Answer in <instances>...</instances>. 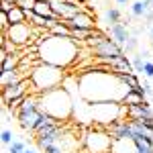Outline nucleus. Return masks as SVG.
I'll use <instances>...</instances> for the list:
<instances>
[{
	"label": "nucleus",
	"mask_w": 153,
	"mask_h": 153,
	"mask_svg": "<svg viewBox=\"0 0 153 153\" xmlns=\"http://www.w3.org/2000/svg\"><path fill=\"white\" fill-rule=\"evenodd\" d=\"M118 78H120V82L125 84V86H129L131 90H137V88L141 86L139 78H137V74H120Z\"/></svg>",
	"instance_id": "obj_20"
},
{
	"label": "nucleus",
	"mask_w": 153,
	"mask_h": 153,
	"mask_svg": "<svg viewBox=\"0 0 153 153\" xmlns=\"http://www.w3.org/2000/svg\"><path fill=\"white\" fill-rule=\"evenodd\" d=\"M120 10L118 8H106L104 10V21H106V25L108 27H112V25H117V23H120Z\"/></svg>",
	"instance_id": "obj_22"
},
{
	"label": "nucleus",
	"mask_w": 153,
	"mask_h": 153,
	"mask_svg": "<svg viewBox=\"0 0 153 153\" xmlns=\"http://www.w3.org/2000/svg\"><path fill=\"white\" fill-rule=\"evenodd\" d=\"M19 6H21L23 10H35L37 0H21V2H19Z\"/></svg>",
	"instance_id": "obj_27"
},
{
	"label": "nucleus",
	"mask_w": 153,
	"mask_h": 153,
	"mask_svg": "<svg viewBox=\"0 0 153 153\" xmlns=\"http://www.w3.org/2000/svg\"><path fill=\"white\" fill-rule=\"evenodd\" d=\"M55 123H57V118H53V117H49V114H45V112H43V117H41V120H39V125H37L35 127V131H33V133H41V131L43 129H47V127H51V125H55Z\"/></svg>",
	"instance_id": "obj_23"
},
{
	"label": "nucleus",
	"mask_w": 153,
	"mask_h": 153,
	"mask_svg": "<svg viewBox=\"0 0 153 153\" xmlns=\"http://www.w3.org/2000/svg\"><path fill=\"white\" fill-rule=\"evenodd\" d=\"M133 70H135V74H143V70H145V59L141 57V55H133Z\"/></svg>",
	"instance_id": "obj_25"
},
{
	"label": "nucleus",
	"mask_w": 153,
	"mask_h": 153,
	"mask_svg": "<svg viewBox=\"0 0 153 153\" xmlns=\"http://www.w3.org/2000/svg\"><path fill=\"white\" fill-rule=\"evenodd\" d=\"M151 106H153V98H151Z\"/></svg>",
	"instance_id": "obj_35"
},
{
	"label": "nucleus",
	"mask_w": 153,
	"mask_h": 153,
	"mask_svg": "<svg viewBox=\"0 0 153 153\" xmlns=\"http://www.w3.org/2000/svg\"><path fill=\"white\" fill-rule=\"evenodd\" d=\"M6 37L10 39L16 47H27V45L35 39V37H33V27L29 23L12 25L10 29H8V33H6Z\"/></svg>",
	"instance_id": "obj_8"
},
{
	"label": "nucleus",
	"mask_w": 153,
	"mask_h": 153,
	"mask_svg": "<svg viewBox=\"0 0 153 153\" xmlns=\"http://www.w3.org/2000/svg\"><path fill=\"white\" fill-rule=\"evenodd\" d=\"M6 2H10V4H19L21 0H6Z\"/></svg>",
	"instance_id": "obj_33"
},
{
	"label": "nucleus",
	"mask_w": 153,
	"mask_h": 153,
	"mask_svg": "<svg viewBox=\"0 0 153 153\" xmlns=\"http://www.w3.org/2000/svg\"><path fill=\"white\" fill-rule=\"evenodd\" d=\"M110 153H139L135 139H112Z\"/></svg>",
	"instance_id": "obj_13"
},
{
	"label": "nucleus",
	"mask_w": 153,
	"mask_h": 153,
	"mask_svg": "<svg viewBox=\"0 0 153 153\" xmlns=\"http://www.w3.org/2000/svg\"><path fill=\"white\" fill-rule=\"evenodd\" d=\"M137 45H139V39L131 35V37H129V41L125 43V47H123V49H125V51H135V49H137Z\"/></svg>",
	"instance_id": "obj_26"
},
{
	"label": "nucleus",
	"mask_w": 153,
	"mask_h": 153,
	"mask_svg": "<svg viewBox=\"0 0 153 153\" xmlns=\"http://www.w3.org/2000/svg\"><path fill=\"white\" fill-rule=\"evenodd\" d=\"M147 102V96L141 94V92H135V90H131L129 94L123 98V102L120 104H125V106H133V104H145Z\"/></svg>",
	"instance_id": "obj_16"
},
{
	"label": "nucleus",
	"mask_w": 153,
	"mask_h": 153,
	"mask_svg": "<svg viewBox=\"0 0 153 153\" xmlns=\"http://www.w3.org/2000/svg\"><path fill=\"white\" fill-rule=\"evenodd\" d=\"M106 131H108V135L112 139H133L129 120H114V123H110L106 127Z\"/></svg>",
	"instance_id": "obj_9"
},
{
	"label": "nucleus",
	"mask_w": 153,
	"mask_h": 153,
	"mask_svg": "<svg viewBox=\"0 0 153 153\" xmlns=\"http://www.w3.org/2000/svg\"><path fill=\"white\" fill-rule=\"evenodd\" d=\"M149 35H151V41H153V27L149 29Z\"/></svg>",
	"instance_id": "obj_34"
},
{
	"label": "nucleus",
	"mask_w": 153,
	"mask_h": 153,
	"mask_svg": "<svg viewBox=\"0 0 153 153\" xmlns=\"http://www.w3.org/2000/svg\"><path fill=\"white\" fill-rule=\"evenodd\" d=\"M80 94L88 104H98V102H123V98L131 92L129 86L120 82L118 74L104 70V68H94L88 70L78 78Z\"/></svg>",
	"instance_id": "obj_1"
},
{
	"label": "nucleus",
	"mask_w": 153,
	"mask_h": 153,
	"mask_svg": "<svg viewBox=\"0 0 153 153\" xmlns=\"http://www.w3.org/2000/svg\"><path fill=\"white\" fill-rule=\"evenodd\" d=\"M151 8H153L151 0H137V2H133V6H131V14H133L135 19H143Z\"/></svg>",
	"instance_id": "obj_15"
},
{
	"label": "nucleus",
	"mask_w": 153,
	"mask_h": 153,
	"mask_svg": "<svg viewBox=\"0 0 153 153\" xmlns=\"http://www.w3.org/2000/svg\"><path fill=\"white\" fill-rule=\"evenodd\" d=\"M90 110H92L94 125H102L104 129L110 123L125 120V117H127V106L120 104V102H98V104H90Z\"/></svg>",
	"instance_id": "obj_6"
},
{
	"label": "nucleus",
	"mask_w": 153,
	"mask_h": 153,
	"mask_svg": "<svg viewBox=\"0 0 153 153\" xmlns=\"http://www.w3.org/2000/svg\"><path fill=\"white\" fill-rule=\"evenodd\" d=\"M39 98H41V110L45 114L57 118V120H68L71 117L74 104H71L70 92L65 88H55V90L43 92V94H39Z\"/></svg>",
	"instance_id": "obj_3"
},
{
	"label": "nucleus",
	"mask_w": 153,
	"mask_h": 153,
	"mask_svg": "<svg viewBox=\"0 0 153 153\" xmlns=\"http://www.w3.org/2000/svg\"><path fill=\"white\" fill-rule=\"evenodd\" d=\"M65 25L70 27L71 31L74 29H96V21H94V16H92V12H80L74 19L65 21Z\"/></svg>",
	"instance_id": "obj_11"
},
{
	"label": "nucleus",
	"mask_w": 153,
	"mask_h": 153,
	"mask_svg": "<svg viewBox=\"0 0 153 153\" xmlns=\"http://www.w3.org/2000/svg\"><path fill=\"white\" fill-rule=\"evenodd\" d=\"M143 86V92H145V96H149V98H153V86L149 82H147V80H145V82L141 84Z\"/></svg>",
	"instance_id": "obj_30"
},
{
	"label": "nucleus",
	"mask_w": 153,
	"mask_h": 153,
	"mask_svg": "<svg viewBox=\"0 0 153 153\" xmlns=\"http://www.w3.org/2000/svg\"><path fill=\"white\" fill-rule=\"evenodd\" d=\"M108 37H112L118 45H120V47H125V43L129 41V37H131L129 23H123V21H120V23L108 27Z\"/></svg>",
	"instance_id": "obj_12"
},
{
	"label": "nucleus",
	"mask_w": 153,
	"mask_h": 153,
	"mask_svg": "<svg viewBox=\"0 0 153 153\" xmlns=\"http://www.w3.org/2000/svg\"><path fill=\"white\" fill-rule=\"evenodd\" d=\"M19 63H21V55H8L6 59H2V71H14L19 70Z\"/></svg>",
	"instance_id": "obj_19"
},
{
	"label": "nucleus",
	"mask_w": 153,
	"mask_h": 153,
	"mask_svg": "<svg viewBox=\"0 0 153 153\" xmlns=\"http://www.w3.org/2000/svg\"><path fill=\"white\" fill-rule=\"evenodd\" d=\"M145 78H153V61H145V70H143Z\"/></svg>",
	"instance_id": "obj_29"
},
{
	"label": "nucleus",
	"mask_w": 153,
	"mask_h": 153,
	"mask_svg": "<svg viewBox=\"0 0 153 153\" xmlns=\"http://www.w3.org/2000/svg\"><path fill=\"white\" fill-rule=\"evenodd\" d=\"M27 151V143H23V141H14L8 145V153H25Z\"/></svg>",
	"instance_id": "obj_24"
},
{
	"label": "nucleus",
	"mask_w": 153,
	"mask_h": 153,
	"mask_svg": "<svg viewBox=\"0 0 153 153\" xmlns=\"http://www.w3.org/2000/svg\"><path fill=\"white\" fill-rule=\"evenodd\" d=\"M78 41H74L71 37H53L49 35V31H45L41 39L37 41V53L41 61L57 65V68H68L76 59L80 57L78 51Z\"/></svg>",
	"instance_id": "obj_2"
},
{
	"label": "nucleus",
	"mask_w": 153,
	"mask_h": 153,
	"mask_svg": "<svg viewBox=\"0 0 153 153\" xmlns=\"http://www.w3.org/2000/svg\"><path fill=\"white\" fill-rule=\"evenodd\" d=\"M41 117H43V110L39 108V110H33V112H23V114H16V120H19L21 129L33 133V131H35V127L39 125Z\"/></svg>",
	"instance_id": "obj_10"
},
{
	"label": "nucleus",
	"mask_w": 153,
	"mask_h": 153,
	"mask_svg": "<svg viewBox=\"0 0 153 153\" xmlns=\"http://www.w3.org/2000/svg\"><path fill=\"white\" fill-rule=\"evenodd\" d=\"M80 143H82V153H110L112 137L102 125H92L82 135Z\"/></svg>",
	"instance_id": "obj_5"
},
{
	"label": "nucleus",
	"mask_w": 153,
	"mask_h": 153,
	"mask_svg": "<svg viewBox=\"0 0 153 153\" xmlns=\"http://www.w3.org/2000/svg\"><path fill=\"white\" fill-rule=\"evenodd\" d=\"M23 80H27V78L21 74V70L2 71V90H4V88H10V86H14V84H21Z\"/></svg>",
	"instance_id": "obj_14"
},
{
	"label": "nucleus",
	"mask_w": 153,
	"mask_h": 153,
	"mask_svg": "<svg viewBox=\"0 0 153 153\" xmlns=\"http://www.w3.org/2000/svg\"><path fill=\"white\" fill-rule=\"evenodd\" d=\"M12 141H14L12 131H10V129H4V131H2V143H4V145H10Z\"/></svg>",
	"instance_id": "obj_28"
},
{
	"label": "nucleus",
	"mask_w": 153,
	"mask_h": 153,
	"mask_svg": "<svg viewBox=\"0 0 153 153\" xmlns=\"http://www.w3.org/2000/svg\"><path fill=\"white\" fill-rule=\"evenodd\" d=\"M31 82H33V94H43V92H49V90L61 88L63 70L57 68V65L41 61L31 74Z\"/></svg>",
	"instance_id": "obj_4"
},
{
	"label": "nucleus",
	"mask_w": 153,
	"mask_h": 153,
	"mask_svg": "<svg viewBox=\"0 0 153 153\" xmlns=\"http://www.w3.org/2000/svg\"><path fill=\"white\" fill-rule=\"evenodd\" d=\"M49 35H53V37H71V29L65 25V21H61V23L53 25V27L49 29Z\"/></svg>",
	"instance_id": "obj_18"
},
{
	"label": "nucleus",
	"mask_w": 153,
	"mask_h": 153,
	"mask_svg": "<svg viewBox=\"0 0 153 153\" xmlns=\"http://www.w3.org/2000/svg\"><path fill=\"white\" fill-rule=\"evenodd\" d=\"M94 31L96 29H74V31H71V39H74V41H80V43H86Z\"/></svg>",
	"instance_id": "obj_21"
},
{
	"label": "nucleus",
	"mask_w": 153,
	"mask_h": 153,
	"mask_svg": "<svg viewBox=\"0 0 153 153\" xmlns=\"http://www.w3.org/2000/svg\"><path fill=\"white\" fill-rule=\"evenodd\" d=\"M92 53H96V59L98 61H106V59H110V57H117V55H125V49L118 45L114 39H110V37L106 35L96 47L90 49Z\"/></svg>",
	"instance_id": "obj_7"
},
{
	"label": "nucleus",
	"mask_w": 153,
	"mask_h": 153,
	"mask_svg": "<svg viewBox=\"0 0 153 153\" xmlns=\"http://www.w3.org/2000/svg\"><path fill=\"white\" fill-rule=\"evenodd\" d=\"M114 2H117V4H127L129 0H114Z\"/></svg>",
	"instance_id": "obj_32"
},
{
	"label": "nucleus",
	"mask_w": 153,
	"mask_h": 153,
	"mask_svg": "<svg viewBox=\"0 0 153 153\" xmlns=\"http://www.w3.org/2000/svg\"><path fill=\"white\" fill-rule=\"evenodd\" d=\"M139 55H141V57L145 59V61H147V59L151 57V53H149V51H141V53H139Z\"/></svg>",
	"instance_id": "obj_31"
},
{
	"label": "nucleus",
	"mask_w": 153,
	"mask_h": 153,
	"mask_svg": "<svg viewBox=\"0 0 153 153\" xmlns=\"http://www.w3.org/2000/svg\"><path fill=\"white\" fill-rule=\"evenodd\" d=\"M8 14V21H10V27L12 25H21V23H27V14L21 6H14L10 12H6Z\"/></svg>",
	"instance_id": "obj_17"
},
{
	"label": "nucleus",
	"mask_w": 153,
	"mask_h": 153,
	"mask_svg": "<svg viewBox=\"0 0 153 153\" xmlns=\"http://www.w3.org/2000/svg\"><path fill=\"white\" fill-rule=\"evenodd\" d=\"M151 4H153V0H151Z\"/></svg>",
	"instance_id": "obj_36"
}]
</instances>
